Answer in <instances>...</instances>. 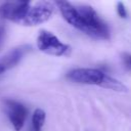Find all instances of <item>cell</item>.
Segmentation results:
<instances>
[{"mask_svg":"<svg viewBox=\"0 0 131 131\" xmlns=\"http://www.w3.org/2000/svg\"><path fill=\"white\" fill-rule=\"evenodd\" d=\"M84 25V33L95 39H110V29L107 24L98 15L96 10L86 4L76 6Z\"/></svg>","mask_w":131,"mask_h":131,"instance_id":"6da1fadb","label":"cell"},{"mask_svg":"<svg viewBox=\"0 0 131 131\" xmlns=\"http://www.w3.org/2000/svg\"><path fill=\"white\" fill-rule=\"evenodd\" d=\"M117 13L122 18H127L128 17V12H127L126 6L122 1H119L117 3Z\"/></svg>","mask_w":131,"mask_h":131,"instance_id":"30bf717a","label":"cell"},{"mask_svg":"<svg viewBox=\"0 0 131 131\" xmlns=\"http://www.w3.org/2000/svg\"><path fill=\"white\" fill-rule=\"evenodd\" d=\"M46 119V114L42 108H36L32 115V131H41Z\"/></svg>","mask_w":131,"mask_h":131,"instance_id":"9c48e42d","label":"cell"},{"mask_svg":"<svg viewBox=\"0 0 131 131\" xmlns=\"http://www.w3.org/2000/svg\"><path fill=\"white\" fill-rule=\"evenodd\" d=\"M5 35H6V29H5V27L3 25H0V48L4 44Z\"/></svg>","mask_w":131,"mask_h":131,"instance_id":"8fae6325","label":"cell"},{"mask_svg":"<svg viewBox=\"0 0 131 131\" xmlns=\"http://www.w3.org/2000/svg\"><path fill=\"white\" fill-rule=\"evenodd\" d=\"M122 57H123V60H124L125 64L129 69H131V54L130 53H127V52H124L122 54Z\"/></svg>","mask_w":131,"mask_h":131,"instance_id":"7c38bea8","label":"cell"},{"mask_svg":"<svg viewBox=\"0 0 131 131\" xmlns=\"http://www.w3.org/2000/svg\"><path fill=\"white\" fill-rule=\"evenodd\" d=\"M1 106L14 130L20 131L28 116V108L21 102L11 98H3L1 100Z\"/></svg>","mask_w":131,"mask_h":131,"instance_id":"3957f363","label":"cell"},{"mask_svg":"<svg viewBox=\"0 0 131 131\" xmlns=\"http://www.w3.org/2000/svg\"><path fill=\"white\" fill-rule=\"evenodd\" d=\"M32 47L28 44H25V45H20V46H17L13 49H11L9 52H7V54L5 56H3V58L1 59L0 63L7 70V69H10L14 66H16L20 60L21 58L29 52L31 51Z\"/></svg>","mask_w":131,"mask_h":131,"instance_id":"52a82bcc","label":"cell"},{"mask_svg":"<svg viewBox=\"0 0 131 131\" xmlns=\"http://www.w3.org/2000/svg\"><path fill=\"white\" fill-rule=\"evenodd\" d=\"M5 71H6V69H5V68H4V67H3V66H2L1 63H0V74H2V73H4Z\"/></svg>","mask_w":131,"mask_h":131,"instance_id":"4fadbf2b","label":"cell"},{"mask_svg":"<svg viewBox=\"0 0 131 131\" xmlns=\"http://www.w3.org/2000/svg\"><path fill=\"white\" fill-rule=\"evenodd\" d=\"M104 73L98 69L77 68L67 73V79L71 82L84 85H100Z\"/></svg>","mask_w":131,"mask_h":131,"instance_id":"5b68a950","label":"cell"},{"mask_svg":"<svg viewBox=\"0 0 131 131\" xmlns=\"http://www.w3.org/2000/svg\"><path fill=\"white\" fill-rule=\"evenodd\" d=\"M31 3L28 1H7L0 4V16L4 19L19 24L25 18Z\"/></svg>","mask_w":131,"mask_h":131,"instance_id":"8992f818","label":"cell"},{"mask_svg":"<svg viewBox=\"0 0 131 131\" xmlns=\"http://www.w3.org/2000/svg\"><path fill=\"white\" fill-rule=\"evenodd\" d=\"M37 47L40 51L53 56H68L72 51L69 44L62 43L53 33L41 30L37 37Z\"/></svg>","mask_w":131,"mask_h":131,"instance_id":"7a4b0ae2","label":"cell"},{"mask_svg":"<svg viewBox=\"0 0 131 131\" xmlns=\"http://www.w3.org/2000/svg\"><path fill=\"white\" fill-rule=\"evenodd\" d=\"M54 6L50 2H38L31 5L25 18L20 23L23 26L34 27L47 21L53 14Z\"/></svg>","mask_w":131,"mask_h":131,"instance_id":"277c9868","label":"cell"},{"mask_svg":"<svg viewBox=\"0 0 131 131\" xmlns=\"http://www.w3.org/2000/svg\"><path fill=\"white\" fill-rule=\"evenodd\" d=\"M99 86L110 89V90H113V91H117V92H127L128 91V88L124 83H122L121 81H119L116 78L111 77L107 74H104Z\"/></svg>","mask_w":131,"mask_h":131,"instance_id":"ba28073f","label":"cell"}]
</instances>
